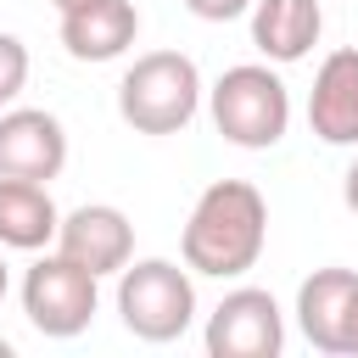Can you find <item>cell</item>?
<instances>
[{
  "label": "cell",
  "instance_id": "obj_13",
  "mask_svg": "<svg viewBox=\"0 0 358 358\" xmlns=\"http://www.w3.org/2000/svg\"><path fill=\"white\" fill-rule=\"evenodd\" d=\"M56 201L39 179H0V246L11 252H45L56 241Z\"/></svg>",
  "mask_w": 358,
  "mask_h": 358
},
{
  "label": "cell",
  "instance_id": "obj_9",
  "mask_svg": "<svg viewBox=\"0 0 358 358\" xmlns=\"http://www.w3.org/2000/svg\"><path fill=\"white\" fill-rule=\"evenodd\" d=\"M308 129L324 145H358V45H341L319 62L308 90Z\"/></svg>",
  "mask_w": 358,
  "mask_h": 358
},
{
  "label": "cell",
  "instance_id": "obj_3",
  "mask_svg": "<svg viewBox=\"0 0 358 358\" xmlns=\"http://www.w3.org/2000/svg\"><path fill=\"white\" fill-rule=\"evenodd\" d=\"M207 106H213V123L229 145L241 151H268L285 140L291 129V95H285V78L263 62H241V67H224L218 84L207 90Z\"/></svg>",
  "mask_w": 358,
  "mask_h": 358
},
{
  "label": "cell",
  "instance_id": "obj_11",
  "mask_svg": "<svg viewBox=\"0 0 358 358\" xmlns=\"http://www.w3.org/2000/svg\"><path fill=\"white\" fill-rule=\"evenodd\" d=\"M358 291V268H313L296 291V330L308 336V347L341 358V330H347V302Z\"/></svg>",
  "mask_w": 358,
  "mask_h": 358
},
{
  "label": "cell",
  "instance_id": "obj_14",
  "mask_svg": "<svg viewBox=\"0 0 358 358\" xmlns=\"http://www.w3.org/2000/svg\"><path fill=\"white\" fill-rule=\"evenodd\" d=\"M22 84H28V45L17 34H0V112L22 95Z\"/></svg>",
  "mask_w": 358,
  "mask_h": 358
},
{
  "label": "cell",
  "instance_id": "obj_20",
  "mask_svg": "<svg viewBox=\"0 0 358 358\" xmlns=\"http://www.w3.org/2000/svg\"><path fill=\"white\" fill-rule=\"evenodd\" d=\"M0 358H11V341H0Z\"/></svg>",
  "mask_w": 358,
  "mask_h": 358
},
{
  "label": "cell",
  "instance_id": "obj_15",
  "mask_svg": "<svg viewBox=\"0 0 358 358\" xmlns=\"http://www.w3.org/2000/svg\"><path fill=\"white\" fill-rule=\"evenodd\" d=\"M185 11L201 17V22H235V17L252 11V0H185Z\"/></svg>",
  "mask_w": 358,
  "mask_h": 358
},
{
  "label": "cell",
  "instance_id": "obj_6",
  "mask_svg": "<svg viewBox=\"0 0 358 358\" xmlns=\"http://www.w3.org/2000/svg\"><path fill=\"white\" fill-rule=\"evenodd\" d=\"M207 352L213 358H280L285 347V313L263 285H235L207 313Z\"/></svg>",
  "mask_w": 358,
  "mask_h": 358
},
{
  "label": "cell",
  "instance_id": "obj_2",
  "mask_svg": "<svg viewBox=\"0 0 358 358\" xmlns=\"http://www.w3.org/2000/svg\"><path fill=\"white\" fill-rule=\"evenodd\" d=\"M201 106V73L185 50H145L117 78V112L134 134H179Z\"/></svg>",
  "mask_w": 358,
  "mask_h": 358
},
{
  "label": "cell",
  "instance_id": "obj_4",
  "mask_svg": "<svg viewBox=\"0 0 358 358\" xmlns=\"http://www.w3.org/2000/svg\"><path fill=\"white\" fill-rule=\"evenodd\" d=\"M117 319L129 336L162 347V341H179L190 324H196V285H190V268L168 263V257H129L117 268Z\"/></svg>",
  "mask_w": 358,
  "mask_h": 358
},
{
  "label": "cell",
  "instance_id": "obj_12",
  "mask_svg": "<svg viewBox=\"0 0 358 358\" xmlns=\"http://www.w3.org/2000/svg\"><path fill=\"white\" fill-rule=\"evenodd\" d=\"M319 34H324L319 0H252V45L280 67L302 62L319 45Z\"/></svg>",
  "mask_w": 358,
  "mask_h": 358
},
{
  "label": "cell",
  "instance_id": "obj_7",
  "mask_svg": "<svg viewBox=\"0 0 358 358\" xmlns=\"http://www.w3.org/2000/svg\"><path fill=\"white\" fill-rule=\"evenodd\" d=\"M67 168V129L45 106H6L0 112V179H39L50 185Z\"/></svg>",
  "mask_w": 358,
  "mask_h": 358
},
{
  "label": "cell",
  "instance_id": "obj_8",
  "mask_svg": "<svg viewBox=\"0 0 358 358\" xmlns=\"http://www.w3.org/2000/svg\"><path fill=\"white\" fill-rule=\"evenodd\" d=\"M56 252L73 257L78 268H90L95 280L117 274L129 257H134V224L123 207L112 201H90V207H73L62 224H56Z\"/></svg>",
  "mask_w": 358,
  "mask_h": 358
},
{
  "label": "cell",
  "instance_id": "obj_1",
  "mask_svg": "<svg viewBox=\"0 0 358 358\" xmlns=\"http://www.w3.org/2000/svg\"><path fill=\"white\" fill-rule=\"evenodd\" d=\"M268 241V201L257 185L246 179H218L196 196L179 252L190 274H213V280H235L246 268H257Z\"/></svg>",
  "mask_w": 358,
  "mask_h": 358
},
{
  "label": "cell",
  "instance_id": "obj_18",
  "mask_svg": "<svg viewBox=\"0 0 358 358\" xmlns=\"http://www.w3.org/2000/svg\"><path fill=\"white\" fill-rule=\"evenodd\" d=\"M6 291H11V268H6V257H0V302H6Z\"/></svg>",
  "mask_w": 358,
  "mask_h": 358
},
{
  "label": "cell",
  "instance_id": "obj_16",
  "mask_svg": "<svg viewBox=\"0 0 358 358\" xmlns=\"http://www.w3.org/2000/svg\"><path fill=\"white\" fill-rule=\"evenodd\" d=\"M341 358H358V291L347 302V330H341Z\"/></svg>",
  "mask_w": 358,
  "mask_h": 358
},
{
  "label": "cell",
  "instance_id": "obj_19",
  "mask_svg": "<svg viewBox=\"0 0 358 358\" xmlns=\"http://www.w3.org/2000/svg\"><path fill=\"white\" fill-rule=\"evenodd\" d=\"M50 6H56V11H73V6H84V0H50Z\"/></svg>",
  "mask_w": 358,
  "mask_h": 358
},
{
  "label": "cell",
  "instance_id": "obj_10",
  "mask_svg": "<svg viewBox=\"0 0 358 358\" xmlns=\"http://www.w3.org/2000/svg\"><path fill=\"white\" fill-rule=\"evenodd\" d=\"M134 39H140L134 0H84L62 11V45L73 62H117Z\"/></svg>",
  "mask_w": 358,
  "mask_h": 358
},
{
  "label": "cell",
  "instance_id": "obj_17",
  "mask_svg": "<svg viewBox=\"0 0 358 358\" xmlns=\"http://www.w3.org/2000/svg\"><path fill=\"white\" fill-rule=\"evenodd\" d=\"M341 196H347V207H352V213H358V162H352V168H347V179H341Z\"/></svg>",
  "mask_w": 358,
  "mask_h": 358
},
{
  "label": "cell",
  "instance_id": "obj_5",
  "mask_svg": "<svg viewBox=\"0 0 358 358\" xmlns=\"http://www.w3.org/2000/svg\"><path fill=\"white\" fill-rule=\"evenodd\" d=\"M95 285H101V280H95L90 268H78V263L62 257V252H45V257L28 263V274H22V313H28V324H34L39 336L73 341V336L90 330V319H95V302H101Z\"/></svg>",
  "mask_w": 358,
  "mask_h": 358
}]
</instances>
